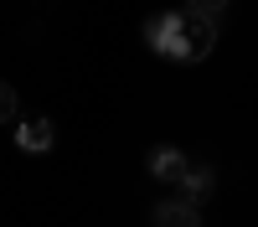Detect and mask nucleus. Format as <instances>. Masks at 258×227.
I'll return each instance as SVG.
<instances>
[{"mask_svg": "<svg viewBox=\"0 0 258 227\" xmlns=\"http://www.w3.org/2000/svg\"><path fill=\"white\" fill-rule=\"evenodd\" d=\"M212 191H217V171H212V165H191V176L176 186V196H181V201H191V206H202Z\"/></svg>", "mask_w": 258, "mask_h": 227, "instance_id": "39448f33", "label": "nucleus"}, {"mask_svg": "<svg viewBox=\"0 0 258 227\" xmlns=\"http://www.w3.org/2000/svg\"><path fill=\"white\" fill-rule=\"evenodd\" d=\"M0 119H6L11 129H21V98H16V83H6V88H0Z\"/></svg>", "mask_w": 258, "mask_h": 227, "instance_id": "423d86ee", "label": "nucleus"}, {"mask_svg": "<svg viewBox=\"0 0 258 227\" xmlns=\"http://www.w3.org/2000/svg\"><path fill=\"white\" fill-rule=\"evenodd\" d=\"M227 6H232V0H186V11H197V16H212V21H217Z\"/></svg>", "mask_w": 258, "mask_h": 227, "instance_id": "0eeeda50", "label": "nucleus"}, {"mask_svg": "<svg viewBox=\"0 0 258 227\" xmlns=\"http://www.w3.org/2000/svg\"><path fill=\"white\" fill-rule=\"evenodd\" d=\"M145 47L165 62H202L217 47V21L197 11H155L145 21Z\"/></svg>", "mask_w": 258, "mask_h": 227, "instance_id": "f257e3e1", "label": "nucleus"}, {"mask_svg": "<svg viewBox=\"0 0 258 227\" xmlns=\"http://www.w3.org/2000/svg\"><path fill=\"white\" fill-rule=\"evenodd\" d=\"M52 144H57V124L52 119H26L16 129V150L21 155H47Z\"/></svg>", "mask_w": 258, "mask_h": 227, "instance_id": "20e7f679", "label": "nucleus"}, {"mask_svg": "<svg viewBox=\"0 0 258 227\" xmlns=\"http://www.w3.org/2000/svg\"><path fill=\"white\" fill-rule=\"evenodd\" d=\"M150 227H202V206H191L181 196H165L150 206Z\"/></svg>", "mask_w": 258, "mask_h": 227, "instance_id": "7ed1b4c3", "label": "nucleus"}, {"mask_svg": "<svg viewBox=\"0 0 258 227\" xmlns=\"http://www.w3.org/2000/svg\"><path fill=\"white\" fill-rule=\"evenodd\" d=\"M145 171L155 176V181H170V186H181L191 176V155L181 150V144H155V150L145 155Z\"/></svg>", "mask_w": 258, "mask_h": 227, "instance_id": "f03ea898", "label": "nucleus"}]
</instances>
